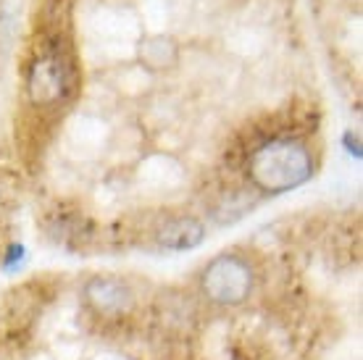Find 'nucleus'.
<instances>
[{
  "mask_svg": "<svg viewBox=\"0 0 363 360\" xmlns=\"http://www.w3.org/2000/svg\"><path fill=\"white\" fill-rule=\"evenodd\" d=\"M316 174V155L300 137H272L245 161L247 184L258 195H284L303 187Z\"/></svg>",
  "mask_w": 363,
  "mask_h": 360,
  "instance_id": "nucleus-1",
  "label": "nucleus"
},
{
  "mask_svg": "<svg viewBox=\"0 0 363 360\" xmlns=\"http://www.w3.org/2000/svg\"><path fill=\"white\" fill-rule=\"evenodd\" d=\"M200 295L218 308H237L247 303L255 289V269L242 252H218L211 258L198 279Z\"/></svg>",
  "mask_w": 363,
  "mask_h": 360,
  "instance_id": "nucleus-2",
  "label": "nucleus"
},
{
  "mask_svg": "<svg viewBox=\"0 0 363 360\" xmlns=\"http://www.w3.org/2000/svg\"><path fill=\"white\" fill-rule=\"evenodd\" d=\"M29 106L35 108H58L74 90V66L61 47H43L29 61L24 79Z\"/></svg>",
  "mask_w": 363,
  "mask_h": 360,
  "instance_id": "nucleus-3",
  "label": "nucleus"
},
{
  "mask_svg": "<svg viewBox=\"0 0 363 360\" xmlns=\"http://www.w3.org/2000/svg\"><path fill=\"white\" fill-rule=\"evenodd\" d=\"M84 305L98 315H127L135 310V289L132 284L118 276H90L82 287Z\"/></svg>",
  "mask_w": 363,
  "mask_h": 360,
  "instance_id": "nucleus-4",
  "label": "nucleus"
},
{
  "mask_svg": "<svg viewBox=\"0 0 363 360\" xmlns=\"http://www.w3.org/2000/svg\"><path fill=\"white\" fill-rule=\"evenodd\" d=\"M206 224L198 216H172L153 232L155 247L169 252H187L206 242Z\"/></svg>",
  "mask_w": 363,
  "mask_h": 360,
  "instance_id": "nucleus-5",
  "label": "nucleus"
},
{
  "mask_svg": "<svg viewBox=\"0 0 363 360\" xmlns=\"http://www.w3.org/2000/svg\"><path fill=\"white\" fill-rule=\"evenodd\" d=\"M182 61L179 40L166 32L145 35L137 43V63L147 74H172Z\"/></svg>",
  "mask_w": 363,
  "mask_h": 360,
  "instance_id": "nucleus-6",
  "label": "nucleus"
},
{
  "mask_svg": "<svg viewBox=\"0 0 363 360\" xmlns=\"http://www.w3.org/2000/svg\"><path fill=\"white\" fill-rule=\"evenodd\" d=\"M250 192H255V189H250ZM250 192H247V189H235V192L224 195V198L213 206V210H211L213 221L221 226H227V224H235L237 218L245 216L255 203V200L250 198Z\"/></svg>",
  "mask_w": 363,
  "mask_h": 360,
  "instance_id": "nucleus-7",
  "label": "nucleus"
},
{
  "mask_svg": "<svg viewBox=\"0 0 363 360\" xmlns=\"http://www.w3.org/2000/svg\"><path fill=\"white\" fill-rule=\"evenodd\" d=\"M24 255H27L24 244H11L9 252H6V258H3V266H6L9 271H13L18 266V263L24 261Z\"/></svg>",
  "mask_w": 363,
  "mask_h": 360,
  "instance_id": "nucleus-8",
  "label": "nucleus"
},
{
  "mask_svg": "<svg viewBox=\"0 0 363 360\" xmlns=\"http://www.w3.org/2000/svg\"><path fill=\"white\" fill-rule=\"evenodd\" d=\"M345 145H347V153L355 155V158H361V140H358L353 132H347L345 135Z\"/></svg>",
  "mask_w": 363,
  "mask_h": 360,
  "instance_id": "nucleus-9",
  "label": "nucleus"
}]
</instances>
